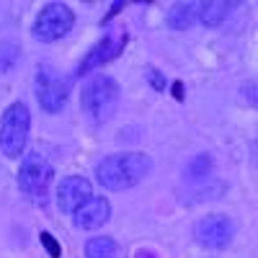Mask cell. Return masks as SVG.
<instances>
[{"label": "cell", "instance_id": "7", "mask_svg": "<svg viewBox=\"0 0 258 258\" xmlns=\"http://www.w3.org/2000/svg\"><path fill=\"white\" fill-rule=\"evenodd\" d=\"M126 41H129V36H126V31H109V34H103L96 44L85 52V57L80 59V64H78V70H75V75L78 78H83V75H88V73H93V70H101L103 64H109L111 59H116L121 52H124V47H126Z\"/></svg>", "mask_w": 258, "mask_h": 258}, {"label": "cell", "instance_id": "4", "mask_svg": "<svg viewBox=\"0 0 258 258\" xmlns=\"http://www.w3.org/2000/svg\"><path fill=\"white\" fill-rule=\"evenodd\" d=\"M52 178H54V168L41 153L34 150V153H26L21 158L18 188L24 191V197H29L34 204H47Z\"/></svg>", "mask_w": 258, "mask_h": 258}, {"label": "cell", "instance_id": "8", "mask_svg": "<svg viewBox=\"0 0 258 258\" xmlns=\"http://www.w3.org/2000/svg\"><path fill=\"white\" fill-rule=\"evenodd\" d=\"M232 235H235V222L227 214H207L194 225V240L202 248L222 250L232 243Z\"/></svg>", "mask_w": 258, "mask_h": 258}, {"label": "cell", "instance_id": "16", "mask_svg": "<svg viewBox=\"0 0 258 258\" xmlns=\"http://www.w3.org/2000/svg\"><path fill=\"white\" fill-rule=\"evenodd\" d=\"M145 78H147V83L153 85V88H155L158 93H163V91H165L168 80H165V75H163L158 68H153V64H147V68H145Z\"/></svg>", "mask_w": 258, "mask_h": 258}, {"label": "cell", "instance_id": "3", "mask_svg": "<svg viewBox=\"0 0 258 258\" xmlns=\"http://www.w3.org/2000/svg\"><path fill=\"white\" fill-rule=\"evenodd\" d=\"M31 114L24 101H13L0 116V153L8 160H18L29 142Z\"/></svg>", "mask_w": 258, "mask_h": 258}, {"label": "cell", "instance_id": "18", "mask_svg": "<svg viewBox=\"0 0 258 258\" xmlns=\"http://www.w3.org/2000/svg\"><path fill=\"white\" fill-rule=\"evenodd\" d=\"M243 91L248 93V103H250V106H255V80H250Z\"/></svg>", "mask_w": 258, "mask_h": 258}, {"label": "cell", "instance_id": "20", "mask_svg": "<svg viewBox=\"0 0 258 258\" xmlns=\"http://www.w3.org/2000/svg\"><path fill=\"white\" fill-rule=\"evenodd\" d=\"M137 258H158L153 250H137Z\"/></svg>", "mask_w": 258, "mask_h": 258}, {"label": "cell", "instance_id": "2", "mask_svg": "<svg viewBox=\"0 0 258 258\" xmlns=\"http://www.w3.org/2000/svg\"><path fill=\"white\" fill-rule=\"evenodd\" d=\"M121 98V88L119 83L111 75H93L88 83L83 85V93H80V109L85 114L93 126H103L114 114H116V106Z\"/></svg>", "mask_w": 258, "mask_h": 258}, {"label": "cell", "instance_id": "14", "mask_svg": "<svg viewBox=\"0 0 258 258\" xmlns=\"http://www.w3.org/2000/svg\"><path fill=\"white\" fill-rule=\"evenodd\" d=\"M212 170H214V160H212V155L209 153H199V155H194L191 160H188V165H186V170H183V176H186V181H209V176H212Z\"/></svg>", "mask_w": 258, "mask_h": 258}, {"label": "cell", "instance_id": "9", "mask_svg": "<svg viewBox=\"0 0 258 258\" xmlns=\"http://www.w3.org/2000/svg\"><path fill=\"white\" fill-rule=\"evenodd\" d=\"M91 197H93V186L83 176H68L57 186V207L64 214H75Z\"/></svg>", "mask_w": 258, "mask_h": 258}, {"label": "cell", "instance_id": "5", "mask_svg": "<svg viewBox=\"0 0 258 258\" xmlns=\"http://www.w3.org/2000/svg\"><path fill=\"white\" fill-rule=\"evenodd\" d=\"M75 26V13L64 3H47L36 13V21L31 26V36L41 44H54L64 39Z\"/></svg>", "mask_w": 258, "mask_h": 258}, {"label": "cell", "instance_id": "17", "mask_svg": "<svg viewBox=\"0 0 258 258\" xmlns=\"http://www.w3.org/2000/svg\"><path fill=\"white\" fill-rule=\"evenodd\" d=\"M39 240H41V245H44V248L49 250V255H52V258H59V255H62V248H59V243L52 238V232H47V230H44V232L39 235Z\"/></svg>", "mask_w": 258, "mask_h": 258}, {"label": "cell", "instance_id": "19", "mask_svg": "<svg viewBox=\"0 0 258 258\" xmlns=\"http://www.w3.org/2000/svg\"><path fill=\"white\" fill-rule=\"evenodd\" d=\"M173 96H176L178 101H183V85H181V80L173 83Z\"/></svg>", "mask_w": 258, "mask_h": 258}, {"label": "cell", "instance_id": "13", "mask_svg": "<svg viewBox=\"0 0 258 258\" xmlns=\"http://www.w3.org/2000/svg\"><path fill=\"white\" fill-rule=\"evenodd\" d=\"M85 255L88 258H121V248L114 238L98 235V238H91L85 243Z\"/></svg>", "mask_w": 258, "mask_h": 258}, {"label": "cell", "instance_id": "15", "mask_svg": "<svg viewBox=\"0 0 258 258\" xmlns=\"http://www.w3.org/2000/svg\"><path fill=\"white\" fill-rule=\"evenodd\" d=\"M21 59V44L13 39L0 41V75H8Z\"/></svg>", "mask_w": 258, "mask_h": 258}, {"label": "cell", "instance_id": "11", "mask_svg": "<svg viewBox=\"0 0 258 258\" xmlns=\"http://www.w3.org/2000/svg\"><path fill=\"white\" fill-rule=\"evenodd\" d=\"M232 8H235V3H227V0H207V3H199L197 21H202L207 29H217L227 21Z\"/></svg>", "mask_w": 258, "mask_h": 258}, {"label": "cell", "instance_id": "10", "mask_svg": "<svg viewBox=\"0 0 258 258\" xmlns=\"http://www.w3.org/2000/svg\"><path fill=\"white\" fill-rule=\"evenodd\" d=\"M109 217H111V204H109V199L91 197L88 202H85V204L73 214V222H75V227H80V230H96V227H101L103 222H109Z\"/></svg>", "mask_w": 258, "mask_h": 258}, {"label": "cell", "instance_id": "12", "mask_svg": "<svg viewBox=\"0 0 258 258\" xmlns=\"http://www.w3.org/2000/svg\"><path fill=\"white\" fill-rule=\"evenodd\" d=\"M197 13H199V3H176L165 13V26L173 31H188L197 24Z\"/></svg>", "mask_w": 258, "mask_h": 258}, {"label": "cell", "instance_id": "1", "mask_svg": "<svg viewBox=\"0 0 258 258\" xmlns=\"http://www.w3.org/2000/svg\"><path fill=\"white\" fill-rule=\"evenodd\" d=\"M150 170H153V158L145 153H114L96 165V178L109 191H124L142 183Z\"/></svg>", "mask_w": 258, "mask_h": 258}, {"label": "cell", "instance_id": "6", "mask_svg": "<svg viewBox=\"0 0 258 258\" xmlns=\"http://www.w3.org/2000/svg\"><path fill=\"white\" fill-rule=\"evenodd\" d=\"M70 78L59 75L52 64H39L36 68V101L47 114H59L70 98Z\"/></svg>", "mask_w": 258, "mask_h": 258}]
</instances>
